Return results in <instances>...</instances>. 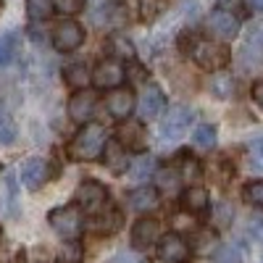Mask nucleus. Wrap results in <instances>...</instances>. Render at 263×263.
<instances>
[{
  "mask_svg": "<svg viewBox=\"0 0 263 263\" xmlns=\"http://www.w3.org/2000/svg\"><path fill=\"white\" fill-rule=\"evenodd\" d=\"M108 145V132L103 124L98 121H90L84 124L77 137L69 142V158L71 161H79V163H87V161H95L103 156V150Z\"/></svg>",
  "mask_w": 263,
  "mask_h": 263,
  "instance_id": "obj_1",
  "label": "nucleus"
},
{
  "mask_svg": "<svg viewBox=\"0 0 263 263\" xmlns=\"http://www.w3.org/2000/svg\"><path fill=\"white\" fill-rule=\"evenodd\" d=\"M48 224L53 227L55 234H61L63 239H77L84 229V218H82V208L77 205H61L53 208L48 213Z\"/></svg>",
  "mask_w": 263,
  "mask_h": 263,
  "instance_id": "obj_2",
  "label": "nucleus"
},
{
  "mask_svg": "<svg viewBox=\"0 0 263 263\" xmlns=\"http://www.w3.org/2000/svg\"><path fill=\"white\" fill-rule=\"evenodd\" d=\"M195 63L205 71H218L229 63V48L224 42H213V40H197L192 48Z\"/></svg>",
  "mask_w": 263,
  "mask_h": 263,
  "instance_id": "obj_3",
  "label": "nucleus"
},
{
  "mask_svg": "<svg viewBox=\"0 0 263 263\" xmlns=\"http://www.w3.org/2000/svg\"><path fill=\"white\" fill-rule=\"evenodd\" d=\"M108 203V190L98 179H84L77 190V205L87 213H100Z\"/></svg>",
  "mask_w": 263,
  "mask_h": 263,
  "instance_id": "obj_4",
  "label": "nucleus"
},
{
  "mask_svg": "<svg viewBox=\"0 0 263 263\" xmlns=\"http://www.w3.org/2000/svg\"><path fill=\"white\" fill-rule=\"evenodd\" d=\"M92 84L98 90H119L124 84V66L116 58H105L95 66L92 71Z\"/></svg>",
  "mask_w": 263,
  "mask_h": 263,
  "instance_id": "obj_5",
  "label": "nucleus"
},
{
  "mask_svg": "<svg viewBox=\"0 0 263 263\" xmlns=\"http://www.w3.org/2000/svg\"><path fill=\"white\" fill-rule=\"evenodd\" d=\"M192 111L187 105H174L171 111L166 114V119L161 121V137L163 140H179L184 132L190 129V124H192Z\"/></svg>",
  "mask_w": 263,
  "mask_h": 263,
  "instance_id": "obj_6",
  "label": "nucleus"
},
{
  "mask_svg": "<svg viewBox=\"0 0 263 263\" xmlns=\"http://www.w3.org/2000/svg\"><path fill=\"white\" fill-rule=\"evenodd\" d=\"M158 260L161 263H187L190 260V245L177 232L163 234L158 242Z\"/></svg>",
  "mask_w": 263,
  "mask_h": 263,
  "instance_id": "obj_7",
  "label": "nucleus"
},
{
  "mask_svg": "<svg viewBox=\"0 0 263 263\" xmlns=\"http://www.w3.org/2000/svg\"><path fill=\"white\" fill-rule=\"evenodd\" d=\"M82 42H84V29L74 18L61 21V24L55 27V32H53V45H55L58 53H71V50H77L82 45Z\"/></svg>",
  "mask_w": 263,
  "mask_h": 263,
  "instance_id": "obj_8",
  "label": "nucleus"
},
{
  "mask_svg": "<svg viewBox=\"0 0 263 263\" xmlns=\"http://www.w3.org/2000/svg\"><path fill=\"white\" fill-rule=\"evenodd\" d=\"M208 29L221 40H234L239 34V16H234L232 11H224V8H216L208 16Z\"/></svg>",
  "mask_w": 263,
  "mask_h": 263,
  "instance_id": "obj_9",
  "label": "nucleus"
},
{
  "mask_svg": "<svg viewBox=\"0 0 263 263\" xmlns=\"http://www.w3.org/2000/svg\"><path fill=\"white\" fill-rule=\"evenodd\" d=\"M95 105H98V95L92 90H77L69 100V116L77 124H87L90 116L95 114Z\"/></svg>",
  "mask_w": 263,
  "mask_h": 263,
  "instance_id": "obj_10",
  "label": "nucleus"
},
{
  "mask_svg": "<svg viewBox=\"0 0 263 263\" xmlns=\"http://www.w3.org/2000/svg\"><path fill=\"white\" fill-rule=\"evenodd\" d=\"M95 21L103 29H124L129 24V8L121 0H111L95 13Z\"/></svg>",
  "mask_w": 263,
  "mask_h": 263,
  "instance_id": "obj_11",
  "label": "nucleus"
},
{
  "mask_svg": "<svg viewBox=\"0 0 263 263\" xmlns=\"http://www.w3.org/2000/svg\"><path fill=\"white\" fill-rule=\"evenodd\" d=\"M132 111H135V92L126 90V87L111 90V95H108V114L119 121H126Z\"/></svg>",
  "mask_w": 263,
  "mask_h": 263,
  "instance_id": "obj_12",
  "label": "nucleus"
},
{
  "mask_svg": "<svg viewBox=\"0 0 263 263\" xmlns=\"http://www.w3.org/2000/svg\"><path fill=\"white\" fill-rule=\"evenodd\" d=\"M163 105H166V98H163V92H161V87L147 84L145 90H142V98H140V116H142L145 121L158 119L161 111H163Z\"/></svg>",
  "mask_w": 263,
  "mask_h": 263,
  "instance_id": "obj_13",
  "label": "nucleus"
},
{
  "mask_svg": "<svg viewBox=\"0 0 263 263\" xmlns=\"http://www.w3.org/2000/svg\"><path fill=\"white\" fill-rule=\"evenodd\" d=\"M21 182H24L27 190H40L48 182V163L42 158H27L21 163Z\"/></svg>",
  "mask_w": 263,
  "mask_h": 263,
  "instance_id": "obj_14",
  "label": "nucleus"
},
{
  "mask_svg": "<svg viewBox=\"0 0 263 263\" xmlns=\"http://www.w3.org/2000/svg\"><path fill=\"white\" fill-rule=\"evenodd\" d=\"M158 232H161V227H158L156 218H140V221L132 227V248H137V250L150 248L158 239Z\"/></svg>",
  "mask_w": 263,
  "mask_h": 263,
  "instance_id": "obj_15",
  "label": "nucleus"
},
{
  "mask_svg": "<svg viewBox=\"0 0 263 263\" xmlns=\"http://www.w3.org/2000/svg\"><path fill=\"white\" fill-rule=\"evenodd\" d=\"M116 140H119L124 147L145 150V126H142L140 121H126V124H121Z\"/></svg>",
  "mask_w": 263,
  "mask_h": 263,
  "instance_id": "obj_16",
  "label": "nucleus"
},
{
  "mask_svg": "<svg viewBox=\"0 0 263 263\" xmlns=\"http://www.w3.org/2000/svg\"><path fill=\"white\" fill-rule=\"evenodd\" d=\"M129 205L137 213H147L158 208V190L156 187H137L129 192Z\"/></svg>",
  "mask_w": 263,
  "mask_h": 263,
  "instance_id": "obj_17",
  "label": "nucleus"
},
{
  "mask_svg": "<svg viewBox=\"0 0 263 263\" xmlns=\"http://www.w3.org/2000/svg\"><path fill=\"white\" fill-rule=\"evenodd\" d=\"M103 161H105V166L111 168L114 174L126 171V163H129L126 147H124L119 140H108V145H105V150H103Z\"/></svg>",
  "mask_w": 263,
  "mask_h": 263,
  "instance_id": "obj_18",
  "label": "nucleus"
},
{
  "mask_svg": "<svg viewBox=\"0 0 263 263\" xmlns=\"http://www.w3.org/2000/svg\"><path fill=\"white\" fill-rule=\"evenodd\" d=\"M182 205H184L187 213H203L208 208V190L197 187V184L187 187L184 195H182Z\"/></svg>",
  "mask_w": 263,
  "mask_h": 263,
  "instance_id": "obj_19",
  "label": "nucleus"
},
{
  "mask_svg": "<svg viewBox=\"0 0 263 263\" xmlns=\"http://www.w3.org/2000/svg\"><path fill=\"white\" fill-rule=\"evenodd\" d=\"M119 227H121V213L119 211H100L92 218V229L100 232V234H111Z\"/></svg>",
  "mask_w": 263,
  "mask_h": 263,
  "instance_id": "obj_20",
  "label": "nucleus"
},
{
  "mask_svg": "<svg viewBox=\"0 0 263 263\" xmlns=\"http://www.w3.org/2000/svg\"><path fill=\"white\" fill-rule=\"evenodd\" d=\"M63 77H66V84L74 87V90H87V84H90V69L84 63H71L63 71Z\"/></svg>",
  "mask_w": 263,
  "mask_h": 263,
  "instance_id": "obj_21",
  "label": "nucleus"
},
{
  "mask_svg": "<svg viewBox=\"0 0 263 263\" xmlns=\"http://www.w3.org/2000/svg\"><path fill=\"white\" fill-rule=\"evenodd\" d=\"M55 11L53 0H27V16L32 21H48Z\"/></svg>",
  "mask_w": 263,
  "mask_h": 263,
  "instance_id": "obj_22",
  "label": "nucleus"
},
{
  "mask_svg": "<svg viewBox=\"0 0 263 263\" xmlns=\"http://www.w3.org/2000/svg\"><path fill=\"white\" fill-rule=\"evenodd\" d=\"M211 92L218 98V100H232V95L237 92V84L232 77L221 74V77H213L211 79Z\"/></svg>",
  "mask_w": 263,
  "mask_h": 263,
  "instance_id": "obj_23",
  "label": "nucleus"
},
{
  "mask_svg": "<svg viewBox=\"0 0 263 263\" xmlns=\"http://www.w3.org/2000/svg\"><path fill=\"white\" fill-rule=\"evenodd\" d=\"M179 179H182V174H179V168H174V166H161V168L156 171V184L163 187V190L177 187Z\"/></svg>",
  "mask_w": 263,
  "mask_h": 263,
  "instance_id": "obj_24",
  "label": "nucleus"
},
{
  "mask_svg": "<svg viewBox=\"0 0 263 263\" xmlns=\"http://www.w3.org/2000/svg\"><path fill=\"white\" fill-rule=\"evenodd\" d=\"M245 161H248V168L253 171H263V140H253L245 150Z\"/></svg>",
  "mask_w": 263,
  "mask_h": 263,
  "instance_id": "obj_25",
  "label": "nucleus"
},
{
  "mask_svg": "<svg viewBox=\"0 0 263 263\" xmlns=\"http://www.w3.org/2000/svg\"><path fill=\"white\" fill-rule=\"evenodd\" d=\"M242 197L248 205H255V208H263V179H253L245 184L242 190Z\"/></svg>",
  "mask_w": 263,
  "mask_h": 263,
  "instance_id": "obj_26",
  "label": "nucleus"
},
{
  "mask_svg": "<svg viewBox=\"0 0 263 263\" xmlns=\"http://www.w3.org/2000/svg\"><path fill=\"white\" fill-rule=\"evenodd\" d=\"M82 255H84L82 245L77 239H69V242L58 250V263H82Z\"/></svg>",
  "mask_w": 263,
  "mask_h": 263,
  "instance_id": "obj_27",
  "label": "nucleus"
},
{
  "mask_svg": "<svg viewBox=\"0 0 263 263\" xmlns=\"http://www.w3.org/2000/svg\"><path fill=\"white\" fill-rule=\"evenodd\" d=\"M195 145L197 147H213L216 145V126H211V124H200L195 129Z\"/></svg>",
  "mask_w": 263,
  "mask_h": 263,
  "instance_id": "obj_28",
  "label": "nucleus"
},
{
  "mask_svg": "<svg viewBox=\"0 0 263 263\" xmlns=\"http://www.w3.org/2000/svg\"><path fill=\"white\" fill-rule=\"evenodd\" d=\"M13 140H16V124L6 111H0V145H11Z\"/></svg>",
  "mask_w": 263,
  "mask_h": 263,
  "instance_id": "obj_29",
  "label": "nucleus"
},
{
  "mask_svg": "<svg viewBox=\"0 0 263 263\" xmlns=\"http://www.w3.org/2000/svg\"><path fill=\"white\" fill-rule=\"evenodd\" d=\"M232 205L229 203H216V208H213V224L218 227V229H227L229 224H232Z\"/></svg>",
  "mask_w": 263,
  "mask_h": 263,
  "instance_id": "obj_30",
  "label": "nucleus"
},
{
  "mask_svg": "<svg viewBox=\"0 0 263 263\" xmlns=\"http://www.w3.org/2000/svg\"><path fill=\"white\" fill-rule=\"evenodd\" d=\"M213 263H242V258H239V253L229 245H221L216 253H213Z\"/></svg>",
  "mask_w": 263,
  "mask_h": 263,
  "instance_id": "obj_31",
  "label": "nucleus"
},
{
  "mask_svg": "<svg viewBox=\"0 0 263 263\" xmlns=\"http://www.w3.org/2000/svg\"><path fill=\"white\" fill-rule=\"evenodd\" d=\"M184 163H179V174H182V179H187V182H192L197 174H200V163H197L192 156H184L182 158Z\"/></svg>",
  "mask_w": 263,
  "mask_h": 263,
  "instance_id": "obj_32",
  "label": "nucleus"
},
{
  "mask_svg": "<svg viewBox=\"0 0 263 263\" xmlns=\"http://www.w3.org/2000/svg\"><path fill=\"white\" fill-rule=\"evenodd\" d=\"M55 3V8L61 11V13H66V16H77L82 8H84V0H53Z\"/></svg>",
  "mask_w": 263,
  "mask_h": 263,
  "instance_id": "obj_33",
  "label": "nucleus"
},
{
  "mask_svg": "<svg viewBox=\"0 0 263 263\" xmlns=\"http://www.w3.org/2000/svg\"><path fill=\"white\" fill-rule=\"evenodd\" d=\"M150 171H153V158H147V156H142L137 163H132V177L135 179H145Z\"/></svg>",
  "mask_w": 263,
  "mask_h": 263,
  "instance_id": "obj_34",
  "label": "nucleus"
},
{
  "mask_svg": "<svg viewBox=\"0 0 263 263\" xmlns=\"http://www.w3.org/2000/svg\"><path fill=\"white\" fill-rule=\"evenodd\" d=\"M13 34H8L6 40H0V66H8L11 61H13V53H16V48H13V40H11Z\"/></svg>",
  "mask_w": 263,
  "mask_h": 263,
  "instance_id": "obj_35",
  "label": "nucleus"
},
{
  "mask_svg": "<svg viewBox=\"0 0 263 263\" xmlns=\"http://www.w3.org/2000/svg\"><path fill=\"white\" fill-rule=\"evenodd\" d=\"M108 263H145L137 253H132V250H121V253H116Z\"/></svg>",
  "mask_w": 263,
  "mask_h": 263,
  "instance_id": "obj_36",
  "label": "nucleus"
},
{
  "mask_svg": "<svg viewBox=\"0 0 263 263\" xmlns=\"http://www.w3.org/2000/svg\"><path fill=\"white\" fill-rule=\"evenodd\" d=\"M253 100L258 108H263V82H255L253 84Z\"/></svg>",
  "mask_w": 263,
  "mask_h": 263,
  "instance_id": "obj_37",
  "label": "nucleus"
},
{
  "mask_svg": "<svg viewBox=\"0 0 263 263\" xmlns=\"http://www.w3.org/2000/svg\"><path fill=\"white\" fill-rule=\"evenodd\" d=\"M114 48H116V50H121V53H126V58H132V53H135V50H132V45H126V42H124V40H119V37L114 40Z\"/></svg>",
  "mask_w": 263,
  "mask_h": 263,
  "instance_id": "obj_38",
  "label": "nucleus"
},
{
  "mask_svg": "<svg viewBox=\"0 0 263 263\" xmlns=\"http://www.w3.org/2000/svg\"><path fill=\"white\" fill-rule=\"evenodd\" d=\"M248 6H250L253 11H263V0H248Z\"/></svg>",
  "mask_w": 263,
  "mask_h": 263,
  "instance_id": "obj_39",
  "label": "nucleus"
},
{
  "mask_svg": "<svg viewBox=\"0 0 263 263\" xmlns=\"http://www.w3.org/2000/svg\"><path fill=\"white\" fill-rule=\"evenodd\" d=\"M3 6H6V0H0V11H3Z\"/></svg>",
  "mask_w": 263,
  "mask_h": 263,
  "instance_id": "obj_40",
  "label": "nucleus"
}]
</instances>
